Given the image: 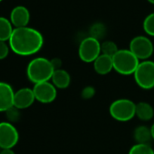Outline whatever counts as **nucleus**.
<instances>
[{
  "label": "nucleus",
  "mask_w": 154,
  "mask_h": 154,
  "mask_svg": "<svg viewBox=\"0 0 154 154\" xmlns=\"http://www.w3.org/2000/svg\"><path fill=\"white\" fill-rule=\"evenodd\" d=\"M104 34H105V29H104L103 25L96 24L92 27V30H91V36L92 37H94L100 41V39L104 35Z\"/></svg>",
  "instance_id": "nucleus-21"
},
{
  "label": "nucleus",
  "mask_w": 154,
  "mask_h": 154,
  "mask_svg": "<svg viewBox=\"0 0 154 154\" xmlns=\"http://www.w3.org/2000/svg\"><path fill=\"white\" fill-rule=\"evenodd\" d=\"M94 69L100 75H106L113 70L112 57L101 54L94 62Z\"/></svg>",
  "instance_id": "nucleus-13"
},
{
  "label": "nucleus",
  "mask_w": 154,
  "mask_h": 154,
  "mask_svg": "<svg viewBox=\"0 0 154 154\" xmlns=\"http://www.w3.org/2000/svg\"><path fill=\"white\" fill-rule=\"evenodd\" d=\"M134 80L137 85L143 90L154 88V62L145 60L140 62L135 72Z\"/></svg>",
  "instance_id": "nucleus-5"
},
{
  "label": "nucleus",
  "mask_w": 154,
  "mask_h": 154,
  "mask_svg": "<svg viewBox=\"0 0 154 154\" xmlns=\"http://www.w3.org/2000/svg\"><path fill=\"white\" fill-rule=\"evenodd\" d=\"M148 1L151 4H154V0H148Z\"/></svg>",
  "instance_id": "nucleus-26"
},
{
  "label": "nucleus",
  "mask_w": 154,
  "mask_h": 154,
  "mask_svg": "<svg viewBox=\"0 0 154 154\" xmlns=\"http://www.w3.org/2000/svg\"><path fill=\"white\" fill-rule=\"evenodd\" d=\"M130 51L141 61L149 60L154 52V45L150 39L144 35L133 37L130 42Z\"/></svg>",
  "instance_id": "nucleus-7"
},
{
  "label": "nucleus",
  "mask_w": 154,
  "mask_h": 154,
  "mask_svg": "<svg viewBox=\"0 0 154 154\" xmlns=\"http://www.w3.org/2000/svg\"><path fill=\"white\" fill-rule=\"evenodd\" d=\"M18 140L19 133L11 122H0V148L2 149H13Z\"/></svg>",
  "instance_id": "nucleus-8"
},
{
  "label": "nucleus",
  "mask_w": 154,
  "mask_h": 154,
  "mask_svg": "<svg viewBox=\"0 0 154 154\" xmlns=\"http://www.w3.org/2000/svg\"><path fill=\"white\" fill-rule=\"evenodd\" d=\"M15 92L12 86L5 82H0V112H7L14 107Z\"/></svg>",
  "instance_id": "nucleus-10"
},
{
  "label": "nucleus",
  "mask_w": 154,
  "mask_h": 154,
  "mask_svg": "<svg viewBox=\"0 0 154 154\" xmlns=\"http://www.w3.org/2000/svg\"><path fill=\"white\" fill-rule=\"evenodd\" d=\"M13 31L14 27L11 21L4 17H0V41H9Z\"/></svg>",
  "instance_id": "nucleus-17"
},
{
  "label": "nucleus",
  "mask_w": 154,
  "mask_h": 154,
  "mask_svg": "<svg viewBox=\"0 0 154 154\" xmlns=\"http://www.w3.org/2000/svg\"><path fill=\"white\" fill-rule=\"evenodd\" d=\"M101 54V43L94 37L88 36L79 45L78 55L85 63H94Z\"/></svg>",
  "instance_id": "nucleus-6"
},
{
  "label": "nucleus",
  "mask_w": 154,
  "mask_h": 154,
  "mask_svg": "<svg viewBox=\"0 0 154 154\" xmlns=\"http://www.w3.org/2000/svg\"><path fill=\"white\" fill-rule=\"evenodd\" d=\"M113 70L121 75H131L135 72L140 60L130 49H119L112 56Z\"/></svg>",
  "instance_id": "nucleus-3"
},
{
  "label": "nucleus",
  "mask_w": 154,
  "mask_h": 154,
  "mask_svg": "<svg viewBox=\"0 0 154 154\" xmlns=\"http://www.w3.org/2000/svg\"><path fill=\"white\" fill-rule=\"evenodd\" d=\"M150 131H151V137H152V140H154V123L151 125L150 127Z\"/></svg>",
  "instance_id": "nucleus-25"
},
{
  "label": "nucleus",
  "mask_w": 154,
  "mask_h": 154,
  "mask_svg": "<svg viewBox=\"0 0 154 154\" xmlns=\"http://www.w3.org/2000/svg\"><path fill=\"white\" fill-rule=\"evenodd\" d=\"M9 45H8L6 42L0 41V60H3L8 57L9 54Z\"/></svg>",
  "instance_id": "nucleus-22"
},
{
  "label": "nucleus",
  "mask_w": 154,
  "mask_h": 154,
  "mask_svg": "<svg viewBox=\"0 0 154 154\" xmlns=\"http://www.w3.org/2000/svg\"><path fill=\"white\" fill-rule=\"evenodd\" d=\"M35 101V97L33 89L25 87L15 93L14 107L18 110L26 109L30 107Z\"/></svg>",
  "instance_id": "nucleus-11"
},
{
  "label": "nucleus",
  "mask_w": 154,
  "mask_h": 154,
  "mask_svg": "<svg viewBox=\"0 0 154 154\" xmlns=\"http://www.w3.org/2000/svg\"><path fill=\"white\" fill-rule=\"evenodd\" d=\"M133 137L136 143L149 144V141L152 140L150 128L145 125H140L136 127L133 131Z\"/></svg>",
  "instance_id": "nucleus-16"
},
{
  "label": "nucleus",
  "mask_w": 154,
  "mask_h": 154,
  "mask_svg": "<svg viewBox=\"0 0 154 154\" xmlns=\"http://www.w3.org/2000/svg\"><path fill=\"white\" fill-rule=\"evenodd\" d=\"M95 94V90L93 86H86L83 89L81 95L84 99H91L92 97H94Z\"/></svg>",
  "instance_id": "nucleus-23"
},
{
  "label": "nucleus",
  "mask_w": 154,
  "mask_h": 154,
  "mask_svg": "<svg viewBox=\"0 0 154 154\" xmlns=\"http://www.w3.org/2000/svg\"><path fill=\"white\" fill-rule=\"evenodd\" d=\"M9 20L11 21L14 28L27 26L30 21V12L24 6L15 7L10 13Z\"/></svg>",
  "instance_id": "nucleus-12"
},
{
  "label": "nucleus",
  "mask_w": 154,
  "mask_h": 154,
  "mask_svg": "<svg viewBox=\"0 0 154 154\" xmlns=\"http://www.w3.org/2000/svg\"><path fill=\"white\" fill-rule=\"evenodd\" d=\"M52 84L56 87V89H66L69 87L71 84V76L69 72L63 69L54 70V74L52 76Z\"/></svg>",
  "instance_id": "nucleus-14"
},
{
  "label": "nucleus",
  "mask_w": 154,
  "mask_h": 154,
  "mask_svg": "<svg viewBox=\"0 0 154 154\" xmlns=\"http://www.w3.org/2000/svg\"><path fill=\"white\" fill-rule=\"evenodd\" d=\"M8 45L12 52L21 56H29L41 50L44 45L43 35L36 29L24 26L14 28Z\"/></svg>",
  "instance_id": "nucleus-1"
},
{
  "label": "nucleus",
  "mask_w": 154,
  "mask_h": 154,
  "mask_svg": "<svg viewBox=\"0 0 154 154\" xmlns=\"http://www.w3.org/2000/svg\"><path fill=\"white\" fill-rule=\"evenodd\" d=\"M109 112L118 122H129L136 116V103L130 99H117L111 103Z\"/></svg>",
  "instance_id": "nucleus-4"
},
{
  "label": "nucleus",
  "mask_w": 154,
  "mask_h": 154,
  "mask_svg": "<svg viewBox=\"0 0 154 154\" xmlns=\"http://www.w3.org/2000/svg\"><path fill=\"white\" fill-rule=\"evenodd\" d=\"M118 51L119 48L113 41H104L101 43V53L103 54L112 57Z\"/></svg>",
  "instance_id": "nucleus-19"
},
{
  "label": "nucleus",
  "mask_w": 154,
  "mask_h": 154,
  "mask_svg": "<svg viewBox=\"0 0 154 154\" xmlns=\"http://www.w3.org/2000/svg\"><path fill=\"white\" fill-rule=\"evenodd\" d=\"M0 154H16L12 149H2Z\"/></svg>",
  "instance_id": "nucleus-24"
},
{
  "label": "nucleus",
  "mask_w": 154,
  "mask_h": 154,
  "mask_svg": "<svg viewBox=\"0 0 154 154\" xmlns=\"http://www.w3.org/2000/svg\"><path fill=\"white\" fill-rule=\"evenodd\" d=\"M3 1V0H0V2H2Z\"/></svg>",
  "instance_id": "nucleus-27"
},
{
  "label": "nucleus",
  "mask_w": 154,
  "mask_h": 154,
  "mask_svg": "<svg viewBox=\"0 0 154 154\" xmlns=\"http://www.w3.org/2000/svg\"><path fill=\"white\" fill-rule=\"evenodd\" d=\"M144 32L150 36H154V12L148 15L142 24Z\"/></svg>",
  "instance_id": "nucleus-20"
},
{
  "label": "nucleus",
  "mask_w": 154,
  "mask_h": 154,
  "mask_svg": "<svg viewBox=\"0 0 154 154\" xmlns=\"http://www.w3.org/2000/svg\"><path fill=\"white\" fill-rule=\"evenodd\" d=\"M136 116L142 122L150 121L154 116V109L152 105L146 102L136 103Z\"/></svg>",
  "instance_id": "nucleus-15"
},
{
  "label": "nucleus",
  "mask_w": 154,
  "mask_h": 154,
  "mask_svg": "<svg viewBox=\"0 0 154 154\" xmlns=\"http://www.w3.org/2000/svg\"><path fill=\"white\" fill-rule=\"evenodd\" d=\"M128 154H154V149L149 144L136 143L131 146Z\"/></svg>",
  "instance_id": "nucleus-18"
},
{
  "label": "nucleus",
  "mask_w": 154,
  "mask_h": 154,
  "mask_svg": "<svg viewBox=\"0 0 154 154\" xmlns=\"http://www.w3.org/2000/svg\"><path fill=\"white\" fill-rule=\"evenodd\" d=\"M51 60L45 57H36L29 62L26 67V75L33 84L49 82L54 72Z\"/></svg>",
  "instance_id": "nucleus-2"
},
{
  "label": "nucleus",
  "mask_w": 154,
  "mask_h": 154,
  "mask_svg": "<svg viewBox=\"0 0 154 154\" xmlns=\"http://www.w3.org/2000/svg\"><path fill=\"white\" fill-rule=\"evenodd\" d=\"M33 91L35 100L45 104L53 103L57 96V89L50 82H44L35 85Z\"/></svg>",
  "instance_id": "nucleus-9"
}]
</instances>
